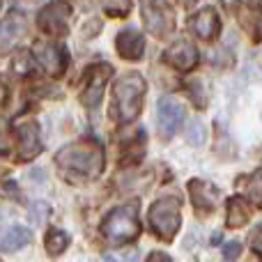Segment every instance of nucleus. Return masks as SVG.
I'll return each mask as SVG.
<instances>
[{"instance_id":"nucleus-1","label":"nucleus","mask_w":262,"mask_h":262,"mask_svg":"<svg viewBox=\"0 0 262 262\" xmlns=\"http://www.w3.org/2000/svg\"><path fill=\"white\" fill-rule=\"evenodd\" d=\"M55 163L72 182L95 180L104 170V149L97 140H76L55 154Z\"/></svg>"},{"instance_id":"nucleus-2","label":"nucleus","mask_w":262,"mask_h":262,"mask_svg":"<svg viewBox=\"0 0 262 262\" xmlns=\"http://www.w3.org/2000/svg\"><path fill=\"white\" fill-rule=\"evenodd\" d=\"M145 81L140 74L127 72L113 85V115L118 122H131L143 108Z\"/></svg>"},{"instance_id":"nucleus-3","label":"nucleus","mask_w":262,"mask_h":262,"mask_svg":"<svg viewBox=\"0 0 262 262\" xmlns=\"http://www.w3.org/2000/svg\"><path fill=\"white\" fill-rule=\"evenodd\" d=\"M140 223L136 216V205H122L108 212V216L101 223V235L113 244H129L138 237Z\"/></svg>"},{"instance_id":"nucleus-4","label":"nucleus","mask_w":262,"mask_h":262,"mask_svg":"<svg viewBox=\"0 0 262 262\" xmlns=\"http://www.w3.org/2000/svg\"><path fill=\"white\" fill-rule=\"evenodd\" d=\"M149 223H152L154 232H157L161 239L170 242L175 237V232L180 230L182 223V212H180V200L170 198V195H163L157 203L149 207Z\"/></svg>"},{"instance_id":"nucleus-5","label":"nucleus","mask_w":262,"mask_h":262,"mask_svg":"<svg viewBox=\"0 0 262 262\" xmlns=\"http://www.w3.org/2000/svg\"><path fill=\"white\" fill-rule=\"evenodd\" d=\"M140 18L147 32L154 37H168L175 30V14L159 0H140Z\"/></svg>"},{"instance_id":"nucleus-6","label":"nucleus","mask_w":262,"mask_h":262,"mask_svg":"<svg viewBox=\"0 0 262 262\" xmlns=\"http://www.w3.org/2000/svg\"><path fill=\"white\" fill-rule=\"evenodd\" d=\"M113 74V67L106 62H97L92 67L85 69L83 74V85H81V101L85 108H97L101 104V97H104V88L106 81Z\"/></svg>"},{"instance_id":"nucleus-7","label":"nucleus","mask_w":262,"mask_h":262,"mask_svg":"<svg viewBox=\"0 0 262 262\" xmlns=\"http://www.w3.org/2000/svg\"><path fill=\"white\" fill-rule=\"evenodd\" d=\"M69 18H72V7L62 0H51L37 14V26L51 37H64L69 32Z\"/></svg>"},{"instance_id":"nucleus-8","label":"nucleus","mask_w":262,"mask_h":262,"mask_svg":"<svg viewBox=\"0 0 262 262\" xmlns=\"http://www.w3.org/2000/svg\"><path fill=\"white\" fill-rule=\"evenodd\" d=\"M28 32V18L21 9H12L7 16L0 18V55L12 53L18 41Z\"/></svg>"},{"instance_id":"nucleus-9","label":"nucleus","mask_w":262,"mask_h":262,"mask_svg":"<svg viewBox=\"0 0 262 262\" xmlns=\"http://www.w3.org/2000/svg\"><path fill=\"white\" fill-rule=\"evenodd\" d=\"M32 55L39 62V67L49 74L51 78H60L64 72H67V62H69V53L64 46L60 44H49V41H41V44H35L32 49Z\"/></svg>"},{"instance_id":"nucleus-10","label":"nucleus","mask_w":262,"mask_h":262,"mask_svg":"<svg viewBox=\"0 0 262 262\" xmlns=\"http://www.w3.org/2000/svg\"><path fill=\"white\" fill-rule=\"evenodd\" d=\"M182 120H184V106L177 104L170 97H163L157 104V127L161 138H170L177 134Z\"/></svg>"},{"instance_id":"nucleus-11","label":"nucleus","mask_w":262,"mask_h":262,"mask_svg":"<svg viewBox=\"0 0 262 262\" xmlns=\"http://www.w3.org/2000/svg\"><path fill=\"white\" fill-rule=\"evenodd\" d=\"M163 60L177 72H191L198 64V49L189 39H177L175 44H170L163 51Z\"/></svg>"},{"instance_id":"nucleus-12","label":"nucleus","mask_w":262,"mask_h":262,"mask_svg":"<svg viewBox=\"0 0 262 262\" xmlns=\"http://www.w3.org/2000/svg\"><path fill=\"white\" fill-rule=\"evenodd\" d=\"M189 30H193V35L203 41H214L221 35V18L214 7H205L200 12H195L193 16H189Z\"/></svg>"},{"instance_id":"nucleus-13","label":"nucleus","mask_w":262,"mask_h":262,"mask_svg":"<svg viewBox=\"0 0 262 262\" xmlns=\"http://www.w3.org/2000/svg\"><path fill=\"white\" fill-rule=\"evenodd\" d=\"M16 136H18V154H21V159L30 161V159H35L37 154L41 152L39 124H37L35 120H28V122L18 124Z\"/></svg>"},{"instance_id":"nucleus-14","label":"nucleus","mask_w":262,"mask_h":262,"mask_svg":"<svg viewBox=\"0 0 262 262\" xmlns=\"http://www.w3.org/2000/svg\"><path fill=\"white\" fill-rule=\"evenodd\" d=\"M115 51H118L120 58L129 60V62L140 60L143 58V53H145L143 35H140L138 30H134V28H127V30L118 32V37H115Z\"/></svg>"},{"instance_id":"nucleus-15","label":"nucleus","mask_w":262,"mask_h":262,"mask_svg":"<svg viewBox=\"0 0 262 262\" xmlns=\"http://www.w3.org/2000/svg\"><path fill=\"white\" fill-rule=\"evenodd\" d=\"M189 193H191V200L198 209H214L216 205V198H219V191L214 184L205 180H191L189 182Z\"/></svg>"},{"instance_id":"nucleus-16","label":"nucleus","mask_w":262,"mask_h":262,"mask_svg":"<svg viewBox=\"0 0 262 262\" xmlns=\"http://www.w3.org/2000/svg\"><path fill=\"white\" fill-rule=\"evenodd\" d=\"M30 242V230L23 226H9L7 230L0 232V251L3 253H12L18 251Z\"/></svg>"},{"instance_id":"nucleus-17","label":"nucleus","mask_w":262,"mask_h":262,"mask_svg":"<svg viewBox=\"0 0 262 262\" xmlns=\"http://www.w3.org/2000/svg\"><path fill=\"white\" fill-rule=\"evenodd\" d=\"M249 207L242 198H230L228 200V226L230 228H242L246 221H249Z\"/></svg>"},{"instance_id":"nucleus-18","label":"nucleus","mask_w":262,"mask_h":262,"mask_svg":"<svg viewBox=\"0 0 262 262\" xmlns=\"http://www.w3.org/2000/svg\"><path fill=\"white\" fill-rule=\"evenodd\" d=\"M239 23H242V28L251 35V39L258 44L260 41V14H258V9H253V7L242 9L239 12Z\"/></svg>"},{"instance_id":"nucleus-19","label":"nucleus","mask_w":262,"mask_h":262,"mask_svg":"<svg viewBox=\"0 0 262 262\" xmlns=\"http://www.w3.org/2000/svg\"><path fill=\"white\" fill-rule=\"evenodd\" d=\"M44 246H46V251H49L51 255H60L69 246V235L67 232H62V230L51 228L49 235H46V239H44Z\"/></svg>"},{"instance_id":"nucleus-20","label":"nucleus","mask_w":262,"mask_h":262,"mask_svg":"<svg viewBox=\"0 0 262 262\" xmlns=\"http://www.w3.org/2000/svg\"><path fill=\"white\" fill-rule=\"evenodd\" d=\"M104 7L111 16H127L131 9V3L129 0H106Z\"/></svg>"},{"instance_id":"nucleus-21","label":"nucleus","mask_w":262,"mask_h":262,"mask_svg":"<svg viewBox=\"0 0 262 262\" xmlns=\"http://www.w3.org/2000/svg\"><path fill=\"white\" fill-rule=\"evenodd\" d=\"M189 143L193 145H203L205 143V127L200 120H191L189 124Z\"/></svg>"},{"instance_id":"nucleus-22","label":"nucleus","mask_w":262,"mask_h":262,"mask_svg":"<svg viewBox=\"0 0 262 262\" xmlns=\"http://www.w3.org/2000/svg\"><path fill=\"white\" fill-rule=\"evenodd\" d=\"M189 95H191V99L195 101V106L198 108H205L207 106V97H205V90H203V83L200 81H191V85H189Z\"/></svg>"},{"instance_id":"nucleus-23","label":"nucleus","mask_w":262,"mask_h":262,"mask_svg":"<svg viewBox=\"0 0 262 262\" xmlns=\"http://www.w3.org/2000/svg\"><path fill=\"white\" fill-rule=\"evenodd\" d=\"M101 32V21L99 18H90V21L85 23V28L81 30V35L83 37H95V35H99Z\"/></svg>"},{"instance_id":"nucleus-24","label":"nucleus","mask_w":262,"mask_h":262,"mask_svg":"<svg viewBox=\"0 0 262 262\" xmlns=\"http://www.w3.org/2000/svg\"><path fill=\"white\" fill-rule=\"evenodd\" d=\"M242 246L239 242H230V244H226V249H223V260H235L237 255H239Z\"/></svg>"},{"instance_id":"nucleus-25","label":"nucleus","mask_w":262,"mask_h":262,"mask_svg":"<svg viewBox=\"0 0 262 262\" xmlns=\"http://www.w3.org/2000/svg\"><path fill=\"white\" fill-rule=\"evenodd\" d=\"M251 198L253 203H260V170H255L251 177Z\"/></svg>"},{"instance_id":"nucleus-26","label":"nucleus","mask_w":262,"mask_h":262,"mask_svg":"<svg viewBox=\"0 0 262 262\" xmlns=\"http://www.w3.org/2000/svg\"><path fill=\"white\" fill-rule=\"evenodd\" d=\"M106 262H136V253H118V255H113V253H108L106 255Z\"/></svg>"},{"instance_id":"nucleus-27","label":"nucleus","mask_w":262,"mask_h":262,"mask_svg":"<svg viewBox=\"0 0 262 262\" xmlns=\"http://www.w3.org/2000/svg\"><path fill=\"white\" fill-rule=\"evenodd\" d=\"M145 262H172V258H168V255L161 253V251H152V253H149V258Z\"/></svg>"},{"instance_id":"nucleus-28","label":"nucleus","mask_w":262,"mask_h":262,"mask_svg":"<svg viewBox=\"0 0 262 262\" xmlns=\"http://www.w3.org/2000/svg\"><path fill=\"white\" fill-rule=\"evenodd\" d=\"M253 249H255V253H260V228L253 230Z\"/></svg>"},{"instance_id":"nucleus-29","label":"nucleus","mask_w":262,"mask_h":262,"mask_svg":"<svg viewBox=\"0 0 262 262\" xmlns=\"http://www.w3.org/2000/svg\"><path fill=\"white\" fill-rule=\"evenodd\" d=\"M177 3H180L182 7L189 9V7H195V3H198V0H177Z\"/></svg>"}]
</instances>
